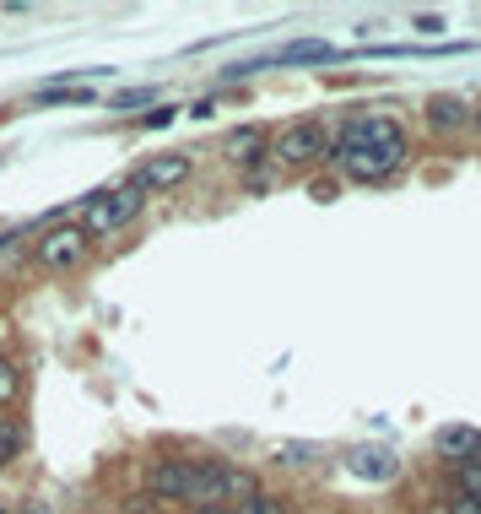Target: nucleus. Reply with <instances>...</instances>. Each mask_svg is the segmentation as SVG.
Segmentation results:
<instances>
[{"label":"nucleus","instance_id":"11","mask_svg":"<svg viewBox=\"0 0 481 514\" xmlns=\"http://www.w3.org/2000/svg\"><path fill=\"white\" fill-rule=\"evenodd\" d=\"M465 120H471V109H465V98H454V92H444V98L427 103V125H433V130H460Z\"/></svg>","mask_w":481,"mask_h":514},{"label":"nucleus","instance_id":"3","mask_svg":"<svg viewBox=\"0 0 481 514\" xmlns=\"http://www.w3.org/2000/svg\"><path fill=\"white\" fill-rule=\"evenodd\" d=\"M141 206H146V190L136 179L130 184H119V190H103V195H92L87 201V222H82V233L87 239H103V233H119L130 217H141Z\"/></svg>","mask_w":481,"mask_h":514},{"label":"nucleus","instance_id":"2","mask_svg":"<svg viewBox=\"0 0 481 514\" xmlns=\"http://www.w3.org/2000/svg\"><path fill=\"white\" fill-rule=\"evenodd\" d=\"M195 466V493L190 504L200 509H222V504H249L255 498V477L238 466H227V460H190Z\"/></svg>","mask_w":481,"mask_h":514},{"label":"nucleus","instance_id":"15","mask_svg":"<svg viewBox=\"0 0 481 514\" xmlns=\"http://www.w3.org/2000/svg\"><path fill=\"white\" fill-rule=\"evenodd\" d=\"M460 493H465V498H481V455L460 466Z\"/></svg>","mask_w":481,"mask_h":514},{"label":"nucleus","instance_id":"5","mask_svg":"<svg viewBox=\"0 0 481 514\" xmlns=\"http://www.w3.org/2000/svg\"><path fill=\"white\" fill-rule=\"evenodd\" d=\"M87 249H92V239L82 228H49L44 239H38V266L44 271H76L87 260Z\"/></svg>","mask_w":481,"mask_h":514},{"label":"nucleus","instance_id":"12","mask_svg":"<svg viewBox=\"0 0 481 514\" xmlns=\"http://www.w3.org/2000/svg\"><path fill=\"white\" fill-rule=\"evenodd\" d=\"M22 444H28V428H22L17 417H0V471L22 455Z\"/></svg>","mask_w":481,"mask_h":514},{"label":"nucleus","instance_id":"4","mask_svg":"<svg viewBox=\"0 0 481 514\" xmlns=\"http://www.w3.org/2000/svg\"><path fill=\"white\" fill-rule=\"evenodd\" d=\"M276 157H282L287 168H309V163H325L330 147H325V130H319L314 120H298V125H287L282 136H276Z\"/></svg>","mask_w":481,"mask_h":514},{"label":"nucleus","instance_id":"1","mask_svg":"<svg viewBox=\"0 0 481 514\" xmlns=\"http://www.w3.org/2000/svg\"><path fill=\"white\" fill-rule=\"evenodd\" d=\"M341 174L352 179H390L400 163H406V130H400L390 114H363L341 130V147H336Z\"/></svg>","mask_w":481,"mask_h":514},{"label":"nucleus","instance_id":"8","mask_svg":"<svg viewBox=\"0 0 481 514\" xmlns=\"http://www.w3.org/2000/svg\"><path fill=\"white\" fill-rule=\"evenodd\" d=\"M433 455L438 460H476L481 455V428H465V423H449V428H438L433 433Z\"/></svg>","mask_w":481,"mask_h":514},{"label":"nucleus","instance_id":"22","mask_svg":"<svg viewBox=\"0 0 481 514\" xmlns=\"http://www.w3.org/2000/svg\"><path fill=\"white\" fill-rule=\"evenodd\" d=\"M195 514H233V509H195Z\"/></svg>","mask_w":481,"mask_h":514},{"label":"nucleus","instance_id":"24","mask_svg":"<svg viewBox=\"0 0 481 514\" xmlns=\"http://www.w3.org/2000/svg\"><path fill=\"white\" fill-rule=\"evenodd\" d=\"M0 514H6V509H0Z\"/></svg>","mask_w":481,"mask_h":514},{"label":"nucleus","instance_id":"23","mask_svg":"<svg viewBox=\"0 0 481 514\" xmlns=\"http://www.w3.org/2000/svg\"><path fill=\"white\" fill-rule=\"evenodd\" d=\"M476 125H481V114H476Z\"/></svg>","mask_w":481,"mask_h":514},{"label":"nucleus","instance_id":"21","mask_svg":"<svg viewBox=\"0 0 481 514\" xmlns=\"http://www.w3.org/2000/svg\"><path fill=\"white\" fill-rule=\"evenodd\" d=\"M22 514H49V504H38V498H28V504H22Z\"/></svg>","mask_w":481,"mask_h":514},{"label":"nucleus","instance_id":"18","mask_svg":"<svg viewBox=\"0 0 481 514\" xmlns=\"http://www.w3.org/2000/svg\"><path fill=\"white\" fill-rule=\"evenodd\" d=\"M11 395H17V368L0 358V401H11Z\"/></svg>","mask_w":481,"mask_h":514},{"label":"nucleus","instance_id":"14","mask_svg":"<svg viewBox=\"0 0 481 514\" xmlns=\"http://www.w3.org/2000/svg\"><path fill=\"white\" fill-rule=\"evenodd\" d=\"M109 103L114 109H146V103H152V87H119Z\"/></svg>","mask_w":481,"mask_h":514},{"label":"nucleus","instance_id":"7","mask_svg":"<svg viewBox=\"0 0 481 514\" xmlns=\"http://www.w3.org/2000/svg\"><path fill=\"white\" fill-rule=\"evenodd\" d=\"M190 179V157L184 152H163V157H146L141 163V190H173V184Z\"/></svg>","mask_w":481,"mask_h":514},{"label":"nucleus","instance_id":"9","mask_svg":"<svg viewBox=\"0 0 481 514\" xmlns=\"http://www.w3.org/2000/svg\"><path fill=\"white\" fill-rule=\"evenodd\" d=\"M352 477H363V482H395L400 477V460L384 450V444H363V450H352Z\"/></svg>","mask_w":481,"mask_h":514},{"label":"nucleus","instance_id":"16","mask_svg":"<svg viewBox=\"0 0 481 514\" xmlns=\"http://www.w3.org/2000/svg\"><path fill=\"white\" fill-rule=\"evenodd\" d=\"M238 514H287V509H282V498H271V493H255V498H249V504L238 509Z\"/></svg>","mask_w":481,"mask_h":514},{"label":"nucleus","instance_id":"17","mask_svg":"<svg viewBox=\"0 0 481 514\" xmlns=\"http://www.w3.org/2000/svg\"><path fill=\"white\" fill-rule=\"evenodd\" d=\"M276 460H282V466H303V460H314V450H309V444H282Z\"/></svg>","mask_w":481,"mask_h":514},{"label":"nucleus","instance_id":"6","mask_svg":"<svg viewBox=\"0 0 481 514\" xmlns=\"http://www.w3.org/2000/svg\"><path fill=\"white\" fill-rule=\"evenodd\" d=\"M152 493L168 498V504H190L195 466H190V460H157V466H152Z\"/></svg>","mask_w":481,"mask_h":514},{"label":"nucleus","instance_id":"19","mask_svg":"<svg viewBox=\"0 0 481 514\" xmlns=\"http://www.w3.org/2000/svg\"><path fill=\"white\" fill-rule=\"evenodd\" d=\"M449 514H481V498H454V504H449Z\"/></svg>","mask_w":481,"mask_h":514},{"label":"nucleus","instance_id":"13","mask_svg":"<svg viewBox=\"0 0 481 514\" xmlns=\"http://www.w3.org/2000/svg\"><path fill=\"white\" fill-rule=\"evenodd\" d=\"M38 103H92V87H38Z\"/></svg>","mask_w":481,"mask_h":514},{"label":"nucleus","instance_id":"10","mask_svg":"<svg viewBox=\"0 0 481 514\" xmlns=\"http://www.w3.org/2000/svg\"><path fill=\"white\" fill-rule=\"evenodd\" d=\"M330 60H341V49L319 44V38H298V44H287V49H276V55H265V65H330Z\"/></svg>","mask_w":481,"mask_h":514},{"label":"nucleus","instance_id":"20","mask_svg":"<svg viewBox=\"0 0 481 514\" xmlns=\"http://www.w3.org/2000/svg\"><path fill=\"white\" fill-rule=\"evenodd\" d=\"M168 120H173V109H152V114H146V120H141V125H146V130H163Z\"/></svg>","mask_w":481,"mask_h":514}]
</instances>
